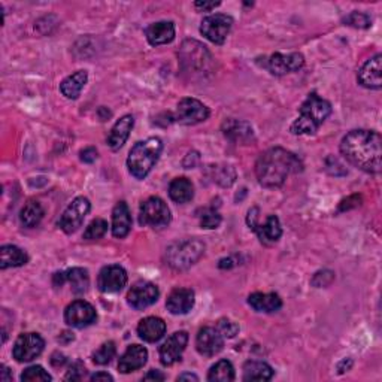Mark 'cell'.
I'll return each instance as SVG.
<instances>
[{
	"label": "cell",
	"mask_w": 382,
	"mask_h": 382,
	"mask_svg": "<svg viewBox=\"0 0 382 382\" xmlns=\"http://www.w3.org/2000/svg\"><path fill=\"white\" fill-rule=\"evenodd\" d=\"M340 154L366 174H381L382 139L374 130H352L340 142Z\"/></svg>",
	"instance_id": "obj_1"
},
{
	"label": "cell",
	"mask_w": 382,
	"mask_h": 382,
	"mask_svg": "<svg viewBox=\"0 0 382 382\" xmlns=\"http://www.w3.org/2000/svg\"><path fill=\"white\" fill-rule=\"evenodd\" d=\"M299 157L281 147L264 151L255 163V175L264 188H278L284 185L291 174L302 170Z\"/></svg>",
	"instance_id": "obj_2"
},
{
	"label": "cell",
	"mask_w": 382,
	"mask_h": 382,
	"mask_svg": "<svg viewBox=\"0 0 382 382\" xmlns=\"http://www.w3.org/2000/svg\"><path fill=\"white\" fill-rule=\"evenodd\" d=\"M331 113V104L326 99L320 98L317 93H311L302 103L299 117L291 124L293 135H313L322 126Z\"/></svg>",
	"instance_id": "obj_3"
},
{
	"label": "cell",
	"mask_w": 382,
	"mask_h": 382,
	"mask_svg": "<svg viewBox=\"0 0 382 382\" xmlns=\"http://www.w3.org/2000/svg\"><path fill=\"white\" fill-rule=\"evenodd\" d=\"M161 151H163V142L160 138H148L145 140L136 142L129 152L127 167L131 176L136 179H145L151 169L158 161Z\"/></svg>",
	"instance_id": "obj_4"
},
{
	"label": "cell",
	"mask_w": 382,
	"mask_h": 382,
	"mask_svg": "<svg viewBox=\"0 0 382 382\" xmlns=\"http://www.w3.org/2000/svg\"><path fill=\"white\" fill-rule=\"evenodd\" d=\"M205 244L199 239H184L169 245L165 253L166 264L175 271H185L196 264L205 254Z\"/></svg>",
	"instance_id": "obj_5"
},
{
	"label": "cell",
	"mask_w": 382,
	"mask_h": 382,
	"mask_svg": "<svg viewBox=\"0 0 382 382\" xmlns=\"http://www.w3.org/2000/svg\"><path fill=\"white\" fill-rule=\"evenodd\" d=\"M172 219L170 209L163 199L149 197L140 205L139 223L140 226H149L154 228L166 227Z\"/></svg>",
	"instance_id": "obj_6"
},
{
	"label": "cell",
	"mask_w": 382,
	"mask_h": 382,
	"mask_svg": "<svg viewBox=\"0 0 382 382\" xmlns=\"http://www.w3.org/2000/svg\"><path fill=\"white\" fill-rule=\"evenodd\" d=\"M179 62L185 71H202L211 62V54L206 46L197 41H185L181 45Z\"/></svg>",
	"instance_id": "obj_7"
},
{
	"label": "cell",
	"mask_w": 382,
	"mask_h": 382,
	"mask_svg": "<svg viewBox=\"0 0 382 382\" xmlns=\"http://www.w3.org/2000/svg\"><path fill=\"white\" fill-rule=\"evenodd\" d=\"M233 18L224 14H214L203 18L200 24V33H202L208 41L215 45H223L227 39L228 33L232 30Z\"/></svg>",
	"instance_id": "obj_8"
},
{
	"label": "cell",
	"mask_w": 382,
	"mask_h": 382,
	"mask_svg": "<svg viewBox=\"0 0 382 382\" xmlns=\"http://www.w3.org/2000/svg\"><path fill=\"white\" fill-rule=\"evenodd\" d=\"M91 203L87 197H76L72 203L66 208V211L60 217L59 226L64 233H75L82 226L85 217L89 215Z\"/></svg>",
	"instance_id": "obj_9"
},
{
	"label": "cell",
	"mask_w": 382,
	"mask_h": 382,
	"mask_svg": "<svg viewBox=\"0 0 382 382\" xmlns=\"http://www.w3.org/2000/svg\"><path fill=\"white\" fill-rule=\"evenodd\" d=\"M45 340L37 333H23L14 343L12 356L18 363L32 361L42 354Z\"/></svg>",
	"instance_id": "obj_10"
},
{
	"label": "cell",
	"mask_w": 382,
	"mask_h": 382,
	"mask_svg": "<svg viewBox=\"0 0 382 382\" xmlns=\"http://www.w3.org/2000/svg\"><path fill=\"white\" fill-rule=\"evenodd\" d=\"M209 108L193 98H185L178 103L175 120L184 126H196L199 122H203L209 118Z\"/></svg>",
	"instance_id": "obj_11"
},
{
	"label": "cell",
	"mask_w": 382,
	"mask_h": 382,
	"mask_svg": "<svg viewBox=\"0 0 382 382\" xmlns=\"http://www.w3.org/2000/svg\"><path fill=\"white\" fill-rule=\"evenodd\" d=\"M96 320H98V312L91 303L85 300H75L64 311L66 324L75 329L89 327Z\"/></svg>",
	"instance_id": "obj_12"
},
{
	"label": "cell",
	"mask_w": 382,
	"mask_h": 382,
	"mask_svg": "<svg viewBox=\"0 0 382 382\" xmlns=\"http://www.w3.org/2000/svg\"><path fill=\"white\" fill-rule=\"evenodd\" d=\"M160 291L156 284L149 281H139L131 286L127 293V303L129 307L136 311H142L149 308L158 299Z\"/></svg>",
	"instance_id": "obj_13"
},
{
	"label": "cell",
	"mask_w": 382,
	"mask_h": 382,
	"mask_svg": "<svg viewBox=\"0 0 382 382\" xmlns=\"http://www.w3.org/2000/svg\"><path fill=\"white\" fill-rule=\"evenodd\" d=\"M127 284V272L120 264L104 266L99 273L98 286L102 293L112 294L121 291Z\"/></svg>",
	"instance_id": "obj_14"
},
{
	"label": "cell",
	"mask_w": 382,
	"mask_h": 382,
	"mask_svg": "<svg viewBox=\"0 0 382 382\" xmlns=\"http://www.w3.org/2000/svg\"><path fill=\"white\" fill-rule=\"evenodd\" d=\"M188 343V333L181 330L172 334V336L160 347V361L163 366H172L181 360V356L185 351Z\"/></svg>",
	"instance_id": "obj_15"
},
{
	"label": "cell",
	"mask_w": 382,
	"mask_h": 382,
	"mask_svg": "<svg viewBox=\"0 0 382 382\" xmlns=\"http://www.w3.org/2000/svg\"><path fill=\"white\" fill-rule=\"evenodd\" d=\"M304 57L300 53H290V54H281L276 53L271 55V59L267 60V69L271 71L272 75L282 76L286 73L298 72L303 68Z\"/></svg>",
	"instance_id": "obj_16"
},
{
	"label": "cell",
	"mask_w": 382,
	"mask_h": 382,
	"mask_svg": "<svg viewBox=\"0 0 382 382\" xmlns=\"http://www.w3.org/2000/svg\"><path fill=\"white\" fill-rule=\"evenodd\" d=\"M224 347V338L215 327L200 329L196 338V348L200 356L214 357Z\"/></svg>",
	"instance_id": "obj_17"
},
{
	"label": "cell",
	"mask_w": 382,
	"mask_h": 382,
	"mask_svg": "<svg viewBox=\"0 0 382 382\" xmlns=\"http://www.w3.org/2000/svg\"><path fill=\"white\" fill-rule=\"evenodd\" d=\"M381 72H382V55L376 54L361 66V69L358 71V75H357V80L360 85H363L365 89L381 90L382 87Z\"/></svg>",
	"instance_id": "obj_18"
},
{
	"label": "cell",
	"mask_w": 382,
	"mask_h": 382,
	"mask_svg": "<svg viewBox=\"0 0 382 382\" xmlns=\"http://www.w3.org/2000/svg\"><path fill=\"white\" fill-rule=\"evenodd\" d=\"M221 130H223L226 138H228L233 142H237V143H244V145H250L251 142L255 140L251 124L246 121L228 118L223 122Z\"/></svg>",
	"instance_id": "obj_19"
},
{
	"label": "cell",
	"mask_w": 382,
	"mask_h": 382,
	"mask_svg": "<svg viewBox=\"0 0 382 382\" xmlns=\"http://www.w3.org/2000/svg\"><path fill=\"white\" fill-rule=\"evenodd\" d=\"M148 351L142 345H130L118 360V370L121 374H131L147 365Z\"/></svg>",
	"instance_id": "obj_20"
},
{
	"label": "cell",
	"mask_w": 382,
	"mask_h": 382,
	"mask_svg": "<svg viewBox=\"0 0 382 382\" xmlns=\"http://www.w3.org/2000/svg\"><path fill=\"white\" fill-rule=\"evenodd\" d=\"M194 307V291L191 289H176L169 294L166 308L172 315H185Z\"/></svg>",
	"instance_id": "obj_21"
},
{
	"label": "cell",
	"mask_w": 382,
	"mask_h": 382,
	"mask_svg": "<svg viewBox=\"0 0 382 382\" xmlns=\"http://www.w3.org/2000/svg\"><path fill=\"white\" fill-rule=\"evenodd\" d=\"M149 45L158 46L170 44L175 39V24L172 21H157L147 27L145 30Z\"/></svg>",
	"instance_id": "obj_22"
},
{
	"label": "cell",
	"mask_w": 382,
	"mask_h": 382,
	"mask_svg": "<svg viewBox=\"0 0 382 382\" xmlns=\"http://www.w3.org/2000/svg\"><path fill=\"white\" fill-rule=\"evenodd\" d=\"M133 126H135V118L131 116H124L113 124L108 136V145L112 151H118L120 148H122V145L130 136Z\"/></svg>",
	"instance_id": "obj_23"
},
{
	"label": "cell",
	"mask_w": 382,
	"mask_h": 382,
	"mask_svg": "<svg viewBox=\"0 0 382 382\" xmlns=\"http://www.w3.org/2000/svg\"><path fill=\"white\" fill-rule=\"evenodd\" d=\"M248 304L262 313H273L282 308V300L276 293H253L248 298Z\"/></svg>",
	"instance_id": "obj_24"
},
{
	"label": "cell",
	"mask_w": 382,
	"mask_h": 382,
	"mask_svg": "<svg viewBox=\"0 0 382 382\" xmlns=\"http://www.w3.org/2000/svg\"><path fill=\"white\" fill-rule=\"evenodd\" d=\"M131 230V215L127 203L121 200L116 205L112 211V235L122 239Z\"/></svg>",
	"instance_id": "obj_25"
},
{
	"label": "cell",
	"mask_w": 382,
	"mask_h": 382,
	"mask_svg": "<svg viewBox=\"0 0 382 382\" xmlns=\"http://www.w3.org/2000/svg\"><path fill=\"white\" fill-rule=\"evenodd\" d=\"M251 230H254L259 236L262 244L264 245H272L275 242L280 241V237L282 236V228L280 218L276 215H269L266 218V221L263 224L257 223Z\"/></svg>",
	"instance_id": "obj_26"
},
{
	"label": "cell",
	"mask_w": 382,
	"mask_h": 382,
	"mask_svg": "<svg viewBox=\"0 0 382 382\" xmlns=\"http://www.w3.org/2000/svg\"><path fill=\"white\" fill-rule=\"evenodd\" d=\"M138 334L145 342H158L166 334V322L158 317L143 318L138 326Z\"/></svg>",
	"instance_id": "obj_27"
},
{
	"label": "cell",
	"mask_w": 382,
	"mask_h": 382,
	"mask_svg": "<svg viewBox=\"0 0 382 382\" xmlns=\"http://www.w3.org/2000/svg\"><path fill=\"white\" fill-rule=\"evenodd\" d=\"M87 81H89L87 71H76L75 73L69 75L68 78L63 80V82L60 84V91L66 99H72V100L78 99Z\"/></svg>",
	"instance_id": "obj_28"
},
{
	"label": "cell",
	"mask_w": 382,
	"mask_h": 382,
	"mask_svg": "<svg viewBox=\"0 0 382 382\" xmlns=\"http://www.w3.org/2000/svg\"><path fill=\"white\" fill-rule=\"evenodd\" d=\"M169 196L175 203H188L194 197V185L187 178H176L169 185Z\"/></svg>",
	"instance_id": "obj_29"
},
{
	"label": "cell",
	"mask_w": 382,
	"mask_h": 382,
	"mask_svg": "<svg viewBox=\"0 0 382 382\" xmlns=\"http://www.w3.org/2000/svg\"><path fill=\"white\" fill-rule=\"evenodd\" d=\"M28 262V255L21 248L15 245H3L0 248V269L20 267Z\"/></svg>",
	"instance_id": "obj_30"
},
{
	"label": "cell",
	"mask_w": 382,
	"mask_h": 382,
	"mask_svg": "<svg viewBox=\"0 0 382 382\" xmlns=\"http://www.w3.org/2000/svg\"><path fill=\"white\" fill-rule=\"evenodd\" d=\"M273 369L264 361H246L244 366V381H271L273 378Z\"/></svg>",
	"instance_id": "obj_31"
},
{
	"label": "cell",
	"mask_w": 382,
	"mask_h": 382,
	"mask_svg": "<svg viewBox=\"0 0 382 382\" xmlns=\"http://www.w3.org/2000/svg\"><path fill=\"white\" fill-rule=\"evenodd\" d=\"M66 282L71 284V289L73 294H84L90 286V276L87 269L82 267H72V269L66 271Z\"/></svg>",
	"instance_id": "obj_32"
},
{
	"label": "cell",
	"mask_w": 382,
	"mask_h": 382,
	"mask_svg": "<svg viewBox=\"0 0 382 382\" xmlns=\"http://www.w3.org/2000/svg\"><path fill=\"white\" fill-rule=\"evenodd\" d=\"M44 208L37 200H28L20 212V221L24 227L33 228L42 221Z\"/></svg>",
	"instance_id": "obj_33"
},
{
	"label": "cell",
	"mask_w": 382,
	"mask_h": 382,
	"mask_svg": "<svg viewBox=\"0 0 382 382\" xmlns=\"http://www.w3.org/2000/svg\"><path fill=\"white\" fill-rule=\"evenodd\" d=\"M208 381L211 382H230L235 381V367L228 360H219L209 369Z\"/></svg>",
	"instance_id": "obj_34"
},
{
	"label": "cell",
	"mask_w": 382,
	"mask_h": 382,
	"mask_svg": "<svg viewBox=\"0 0 382 382\" xmlns=\"http://www.w3.org/2000/svg\"><path fill=\"white\" fill-rule=\"evenodd\" d=\"M116 354H117L116 342L108 340V342L102 343V345L93 352V361L96 363V365L104 366V365H108V363H111V360L116 357Z\"/></svg>",
	"instance_id": "obj_35"
},
{
	"label": "cell",
	"mask_w": 382,
	"mask_h": 382,
	"mask_svg": "<svg viewBox=\"0 0 382 382\" xmlns=\"http://www.w3.org/2000/svg\"><path fill=\"white\" fill-rule=\"evenodd\" d=\"M108 232V221L103 218H96L89 224L84 232L85 241H98V239L103 237Z\"/></svg>",
	"instance_id": "obj_36"
},
{
	"label": "cell",
	"mask_w": 382,
	"mask_h": 382,
	"mask_svg": "<svg viewBox=\"0 0 382 382\" xmlns=\"http://www.w3.org/2000/svg\"><path fill=\"white\" fill-rule=\"evenodd\" d=\"M53 376L42 366H30L21 374L23 382H39V381H51Z\"/></svg>",
	"instance_id": "obj_37"
},
{
	"label": "cell",
	"mask_w": 382,
	"mask_h": 382,
	"mask_svg": "<svg viewBox=\"0 0 382 382\" xmlns=\"http://www.w3.org/2000/svg\"><path fill=\"white\" fill-rule=\"evenodd\" d=\"M342 23H345V26H351L356 28H369L372 26V20L367 14L363 12H351L349 15H347L343 18Z\"/></svg>",
	"instance_id": "obj_38"
},
{
	"label": "cell",
	"mask_w": 382,
	"mask_h": 382,
	"mask_svg": "<svg viewBox=\"0 0 382 382\" xmlns=\"http://www.w3.org/2000/svg\"><path fill=\"white\" fill-rule=\"evenodd\" d=\"M200 224H202L203 228L212 230V228H217L219 224H221V215H219V212L215 211L214 208L205 209L202 217H200Z\"/></svg>",
	"instance_id": "obj_39"
},
{
	"label": "cell",
	"mask_w": 382,
	"mask_h": 382,
	"mask_svg": "<svg viewBox=\"0 0 382 382\" xmlns=\"http://www.w3.org/2000/svg\"><path fill=\"white\" fill-rule=\"evenodd\" d=\"M217 330L223 334V338H228V339H232L235 338L237 331H239V326L236 322L230 321V320H227V318H223V320H219L218 324H217Z\"/></svg>",
	"instance_id": "obj_40"
},
{
	"label": "cell",
	"mask_w": 382,
	"mask_h": 382,
	"mask_svg": "<svg viewBox=\"0 0 382 382\" xmlns=\"http://www.w3.org/2000/svg\"><path fill=\"white\" fill-rule=\"evenodd\" d=\"M85 375H87V369H85V366L81 361H75L71 365L64 379L66 381H81V379H84Z\"/></svg>",
	"instance_id": "obj_41"
},
{
	"label": "cell",
	"mask_w": 382,
	"mask_h": 382,
	"mask_svg": "<svg viewBox=\"0 0 382 382\" xmlns=\"http://www.w3.org/2000/svg\"><path fill=\"white\" fill-rule=\"evenodd\" d=\"M333 280H334V273L331 271H321L313 275L312 285L317 286V289H321V286H327L329 284H331Z\"/></svg>",
	"instance_id": "obj_42"
},
{
	"label": "cell",
	"mask_w": 382,
	"mask_h": 382,
	"mask_svg": "<svg viewBox=\"0 0 382 382\" xmlns=\"http://www.w3.org/2000/svg\"><path fill=\"white\" fill-rule=\"evenodd\" d=\"M98 156L99 152L98 149H96L94 147H89V148H84L81 152H80V158L81 161H84V163H94L96 160H98Z\"/></svg>",
	"instance_id": "obj_43"
},
{
	"label": "cell",
	"mask_w": 382,
	"mask_h": 382,
	"mask_svg": "<svg viewBox=\"0 0 382 382\" xmlns=\"http://www.w3.org/2000/svg\"><path fill=\"white\" fill-rule=\"evenodd\" d=\"M360 202H361V197L360 196H357V194L356 196H351V197H348L345 200H342L340 205H339V211H348V209H351V208L358 206Z\"/></svg>",
	"instance_id": "obj_44"
},
{
	"label": "cell",
	"mask_w": 382,
	"mask_h": 382,
	"mask_svg": "<svg viewBox=\"0 0 382 382\" xmlns=\"http://www.w3.org/2000/svg\"><path fill=\"white\" fill-rule=\"evenodd\" d=\"M219 5H221L219 2H205V0H203V2H196L194 3V6L197 9H200V11H208V12L212 11V9H215Z\"/></svg>",
	"instance_id": "obj_45"
},
{
	"label": "cell",
	"mask_w": 382,
	"mask_h": 382,
	"mask_svg": "<svg viewBox=\"0 0 382 382\" xmlns=\"http://www.w3.org/2000/svg\"><path fill=\"white\" fill-rule=\"evenodd\" d=\"M166 376L163 374H160L158 370H149L148 374L143 376V381H165Z\"/></svg>",
	"instance_id": "obj_46"
},
{
	"label": "cell",
	"mask_w": 382,
	"mask_h": 382,
	"mask_svg": "<svg viewBox=\"0 0 382 382\" xmlns=\"http://www.w3.org/2000/svg\"><path fill=\"white\" fill-rule=\"evenodd\" d=\"M51 363H53V366H55V367L63 366L66 363V357L63 354H60V352H54L53 357H51Z\"/></svg>",
	"instance_id": "obj_47"
},
{
	"label": "cell",
	"mask_w": 382,
	"mask_h": 382,
	"mask_svg": "<svg viewBox=\"0 0 382 382\" xmlns=\"http://www.w3.org/2000/svg\"><path fill=\"white\" fill-rule=\"evenodd\" d=\"M91 381H113L112 375H109L108 372H98V374H94L90 376Z\"/></svg>",
	"instance_id": "obj_48"
},
{
	"label": "cell",
	"mask_w": 382,
	"mask_h": 382,
	"mask_svg": "<svg viewBox=\"0 0 382 382\" xmlns=\"http://www.w3.org/2000/svg\"><path fill=\"white\" fill-rule=\"evenodd\" d=\"M0 379H2L3 382H8V381H12V375L9 374V369L3 365L2 366V376H0Z\"/></svg>",
	"instance_id": "obj_49"
},
{
	"label": "cell",
	"mask_w": 382,
	"mask_h": 382,
	"mask_svg": "<svg viewBox=\"0 0 382 382\" xmlns=\"http://www.w3.org/2000/svg\"><path fill=\"white\" fill-rule=\"evenodd\" d=\"M178 381H199V376L194 374H183L176 378Z\"/></svg>",
	"instance_id": "obj_50"
}]
</instances>
